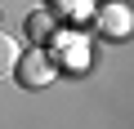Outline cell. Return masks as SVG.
<instances>
[{
  "mask_svg": "<svg viewBox=\"0 0 134 129\" xmlns=\"http://www.w3.org/2000/svg\"><path fill=\"white\" fill-rule=\"evenodd\" d=\"M14 76H18V85H23V89H45V85L58 76V62H54L45 49H31V53H18Z\"/></svg>",
  "mask_w": 134,
  "mask_h": 129,
  "instance_id": "1",
  "label": "cell"
},
{
  "mask_svg": "<svg viewBox=\"0 0 134 129\" xmlns=\"http://www.w3.org/2000/svg\"><path fill=\"white\" fill-rule=\"evenodd\" d=\"M54 31H58V14H54V9H36V14H27V40L45 45V40H54Z\"/></svg>",
  "mask_w": 134,
  "mask_h": 129,
  "instance_id": "2",
  "label": "cell"
},
{
  "mask_svg": "<svg viewBox=\"0 0 134 129\" xmlns=\"http://www.w3.org/2000/svg\"><path fill=\"white\" fill-rule=\"evenodd\" d=\"M18 53H23V49H18V40H14V36H0V76H9V71H14Z\"/></svg>",
  "mask_w": 134,
  "mask_h": 129,
  "instance_id": "3",
  "label": "cell"
}]
</instances>
